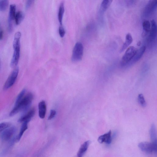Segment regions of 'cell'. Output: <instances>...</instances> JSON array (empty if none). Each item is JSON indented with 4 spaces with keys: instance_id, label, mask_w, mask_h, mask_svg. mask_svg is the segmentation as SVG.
I'll use <instances>...</instances> for the list:
<instances>
[{
    "instance_id": "cell-1",
    "label": "cell",
    "mask_w": 157,
    "mask_h": 157,
    "mask_svg": "<svg viewBox=\"0 0 157 157\" xmlns=\"http://www.w3.org/2000/svg\"><path fill=\"white\" fill-rule=\"evenodd\" d=\"M33 95L31 93H29L24 96L21 101L15 106L9 113V116L12 117L20 111L25 112L29 108L32 102Z\"/></svg>"
},
{
    "instance_id": "cell-22",
    "label": "cell",
    "mask_w": 157,
    "mask_h": 157,
    "mask_svg": "<svg viewBox=\"0 0 157 157\" xmlns=\"http://www.w3.org/2000/svg\"><path fill=\"white\" fill-rule=\"evenodd\" d=\"M112 0H103L101 5V9L103 11H105L110 6Z\"/></svg>"
},
{
    "instance_id": "cell-20",
    "label": "cell",
    "mask_w": 157,
    "mask_h": 157,
    "mask_svg": "<svg viewBox=\"0 0 157 157\" xmlns=\"http://www.w3.org/2000/svg\"><path fill=\"white\" fill-rule=\"evenodd\" d=\"M25 17L24 13L21 11H19L16 13L15 20L17 25H18L22 21Z\"/></svg>"
},
{
    "instance_id": "cell-12",
    "label": "cell",
    "mask_w": 157,
    "mask_h": 157,
    "mask_svg": "<svg viewBox=\"0 0 157 157\" xmlns=\"http://www.w3.org/2000/svg\"><path fill=\"white\" fill-rule=\"evenodd\" d=\"M112 139L111 131L109 130L107 133L100 136L98 138V140L100 143H104L109 144H111Z\"/></svg>"
},
{
    "instance_id": "cell-13",
    "label": "cell",
    "mask_w": 157,
    "mask_h": 157,
    "mask_svg": "<svg viewBox=\"0 0 157 157\" xmlns=\"http://www.w3.org/2000/svg\"><path fill=\"white\" fill-rule=\"evenodd\" d=\"M35 112V110L34 108L31 109L26 114L21 117L18 120V122L21 123L25 122H29L34 116Z\"/></svg>"
},
{
    "instance_id": "cell-7",
    "label": "cell",
    "mask_w": 157,
    "mask_h": 157,
    "mask_svg": "<svg viewBox=\"0 0 157 157\" xmlns=\"http://www.w3.org/2000/svg\"><path fill=\"white\" fill-rule=\"evenodd\" d=\"M16 131L14 127H9L4 130L1 133V137L4 141H8L13 137Z\"/></svg>"
},
{
    "instance_id": "cell-14",
    "label": "cell",
    "mask_w": 157,
    "mask_h": 157,
    "mask_svg": "<svg viewBox=\"0 0 157 157\" xmlns=\"http://www.w3.org/2000/svg\"><path fill=\"white\" fill-rule=\"evenodd\" d=\"M38 109L40 117L41 119H44L45 117L46 111V104L44 101L43 100L39 103Z\"/></svg>"
},
{
    "instance_id": "cell-30",
    "label": "cell",
    "mask_w": 157,
    "mask_h": 157,
    "mask_svg": "<svg viewBox=\"0 0 157 157\" xmlns=\"http://www.w3.org/2000/svg\"><path fill=\"white\" fill-rule=\"evenodd\" d=\"M3 32L2 30H0V40H2L3 37Z\"/></svg>"
},
{
    "instance_id": "cell-3",
    "label": "cell",
    "mask_w": 157,
    "mask_h": 157,
    "mask_svg": "<svg viewBox=\"0 0 157 157\" xmlns=\"http://www.w3.org/2000/svg\"><path fill=\"white\" fill-rule=\"evenodd\" d=\"M137 49L133 46L129 47L121 58L120 64L123 67L127 66L136 54Z\"/></svg>"
},
{
    "instance_id": "cell-25",
    "label": "cell",
    "mask_w": 157,
    "mask_h": 157,
    "mask_svg": "<svg viewBox=\"0 0 157 157\" xmlns=\"http://www.w3.org/2000/svg\"><path fill=\"white\" fill-rule=\"evenodd\" d=\"M26 92V90L23 89L18 95L15 102V104H17L19 103L23 98Z\"/></svg>"
},
{
    "instance_id": "cell-2",
    "label": "cell",
    "mask_w": 157,
    "mask_h": 157,
    "mask_svg": "<svg viewBox=\"0 0 157 157\" xmlns=\"http://www.w3.org/2000/svg\"><path fill=\"white\" fill-rule=\"evenodd\" d=\"M21 33L20 32H17L15 34L13 42V52L10 63V66L12 67L17 65L19 59L20 52V39Z\"/></svg>"
},
{
    "instance_id": "cell-24",
    "label": "cell",
    "mask_w": 157,
    "mask_h": 157,
    "mask_svg": "<svg viewBox=\"0 0 157 157\" xmlns=\"http://www.w3.org/2000/svg\"><path fill=\"white\" fill-rule=\"evenodd\" d=\"M138 101L139 104L142 107L146 106V103L144 96L142 94H139L138 96Z\"/></svg>"
},
{
    "instance_id": "cell-5",
    "label": "cell",
    "mask_w": 157,
    "mask_h": 157,
    "mask_svg": "<svg viewBox=\"0 0 157 157\" xmlns=\"http://www.w3.org/2000/svg\"><path fill=\"white\" fill-rule=\"evenodd\" d=\"M138 146L141 151L147 153L157 152V144L152 142H141L139 143Z\"/></svg>"
},
{
    "instance_id": "cell-26",
    "label": "cell",
    "mask_w": 157,
    "mask_h": 157,
    "mask_svg": "<svg viewBox=\"0 0 157 157\" xmlns=\"http://www.w3.org/2000/svg\"><path fill=\"white\" fill-rule=\"evenodd\" d=\"M10 124L7 122H3L0 124V133L10 127Z\"/></svg>"
},
{
    "instance_id": "cell-29",
    "label": "cell",
    "mask_w": 157,
    "mask_h": 157,
    "mask_svg": "<svg viewBox=\"0 0 157 157\" xmlns=\"http://www.w3.org/2000/svg\"><path fill=\"white\" fill-rule=\"evenodd\" d=\"M34 0H28L27 1L25 7L26 9H29L33 3Z\"/></svg>"
},
{
    "instance_id": "cell-23",
    "label": "cell",
    "mask_w": 157,
    "mask_h": 157,
    "mask_svg": "<svg viewBox=\"0 0 157 157\" xmlns=\"http://www.w3.org/2000/svg\"><path fill=\"white\" fill-rule=\"evenodd\" d=\"M9 4L8 0H0V11H6L8 8Z\"/></svg>"
},
{
    "instance_id": "cell-18",
    "label": "cell",
    "mask_w": 157,
    "mask_h": 157,
    "mask_svg": "<svg viewBox=\"0 0 157 157\" xmlns=\"http://www.w3.org/2000/svg\"><path fill=\"white\" fill-rule=\"evenodd\" d=\"M142 26L143 29V35L145 36L150 31L151 24L149 21L144 20L143 22Z\"/></svg>"
},
{
    "instance_id": "cell-11",
    "label": "cell",
    "mask_w": 157,
    "mask_h": 157,
    "mask_svg": "<svg viewBox=\"0 0 157 157\" xmlns=\"http://www.w3.org/2000/svg\"><path fill=\"white\" fill-rule=\"evenodd\" d=\"M146 49V47L145 46H143L137 50L136 54L128 65L130 66L139 60L144 55Z\"/></svg>"
},
{
    "instance_id": "cell-4",
    "label": "cell",
    "mask_w": 157,
    "mask_h": 157,
    "mask_svg": "<svg viewBox=\"0 0 157 157\" xmlns=\"http://www.w3.org/2000/svg\"><path fill=\"white\" fill-rule=\"evenodd\" d=\"M83 52V47L82 44L80 42L76 43L73 50L72 61L76 62L81 60L82 57Z\"/></svg>"
},
{
    "instance_id": "cell-10",
    "label": "cell",
    "mask_w": 157,
    "mask_h": 157,
    "mask_svg": "<svg viewBox=\"0 0 157 157\" xmlns=\"http://www.w3.org/2000/svg\"><path fill=\"white\" fill-rule=\"evenodd\" d=\"M157 5V0L149 1L144 10V15L147 16L151 14L156 7Z\"/></svg>"
},
{
    "instance_id": "cell-8",
    "label": "cell",
    "mask_w": 157,
    "mask_h": 157,
    "mask_svg": "<svg viewBox=\"0 0 157 157\" xmlns=\"http://www.w3.org/2000/svg\"><path fill=\"white\" fill-rule=\"evenodd\" d=\"M16 8L15 4H12L10 6L8 20V29L10 32L12 31L13 29V22L15 19Z\"/></svg>"
},
{
    "instance_id": "cell-19",
    "label": "cell",
    "mask_w": 157,
    "mask_h": 157,
    "mask_svg": "<svg viewBox=\"0 0 157 157\" xmlns=\"http://www.w3.org/2000/svg\"><path fill=\"white\" fill-rule=\"evenodd\" d=\"M64 11V4L62 2L60 4L58 12V17L60 24L62 25L63 15Z\"/></svg>"
},
{
    "instance_id": "cell-6",
    "label": "cell",
    "mask_w": 157,
    "mask_h": 157,
    "mask_svg": "<svg viewBox=\"0 0 157 157\" xmlns=\"http://www.w3.org/2000/svg\"><path fill=\"white\" fill-rule=\"evenodd\" d=\"M19 72L18 67L15 68L11 73L5 82L3 87L4 90H6L12 86L15 83Z\"/></svg>"
},
{
    "instance_id": "cell-28",
    "label": "cell",
    "mask_w": 157,
    "mask_h": 157,
    "mask_svg": "<svg viewBox=\"0 0 157 157\" xmlns=\"http://www.w3.org/2000/svg\"><path fill=\"white\" fill-rule=\"evenodd\" d=\"M56 111L55 110H51L50 115L48 117V120H50L53 118L56 115Z\"/></svg>"
},
{
    "instance_id": "cell-27",
    "label": "cell",
    "mask_w": 157,
    "mask_h": 157,
    "mask_svg": "<svg viewBox=\"0 0 157 157\" xmlns=\"http://www.w3.org/2000/svg\"><path fill=\"white\" fill-rule=\"evenodd\" d=\"M59 33L61 37H63L65 34V31L64 28L62 26H60L59 29Z\"/></svg>"
},
{
    "instance_id": "cell-15",
    "label": "cell",
    "mask_w": 157,
    "mask_h": 157,
    "mask_svg": "<svg viewBox=\"0 0 157 157\" xmlns=\"http://www.w3.org/2000/svg\"><path fill=\"white\" fill-rule=\"evenodd\" d=\"M90 141L87 140L84 142L81 146L77 153L78 157H82L87 150Z\"/></svg>"
},
{
    "instance_id": "cell-17",
    "label": "cell",
    "mask_w": 157,
    "mask_h": 157,
    "mask_svg": "<svg viewBox=\"0 0 157 157\" xmlns=\"http://www.w3.org/2000/svg\"><path fill=\"white\" fill-rule=\"evenodd\" d=\"M149 134L152 142L157 144V133L156 128L153 124L151 125L149 131Z\"/></svg>"
},
{
    "instance_id": "cell-21",
    "label": "cell",
    "mask_w": 157,
    "mask_h": 157,
    "mask_svg": "<svg viewBox=\"0 0 157 157\" xmlns=\"http://www.w3.org/2000/svg\"><path fill=\"white\" fill-rule=\"evenodd\" d=\"M28 123L27 122H25L22 123V124L21 127L20 132L16 137V139L17 141H19L21 139L24 132L27 129L28 127Z\"/></svg>"
},
{
    "instance_id": "cell-9",
    "label": "cell",
    "mask_w": 157,
    "mask_h": 157,
    "mask_svg": "<svg viewBox=\"0 0 157 157\" xmlns=\"http://www.w3.org/2000/svg\"><path fill=\"white\" fill-rule=\"evenodd\" d=\"M151 28L147 39L149 43H152L154 41L157 34V26L156 21L154 19L152 20L151 21Z\"/></svg>"
},
{
    "instance_id": "cell-16",
    "label": "cell",
    "mask_w": 157,
    "mask_h": 157,
    "mask_svg": "<svg viewBox=\"0 0 157 157\" xmlns=\"http://www.w3.org/2000/svg\"><path fill=\"white\" fill-rule=\"evenodd\" d=\"M132 40L133 39L131 34L129 33L127 34L126 36L125 40L120 50V52H122L127 48Z\"/></svg>"
}]
</instances>
